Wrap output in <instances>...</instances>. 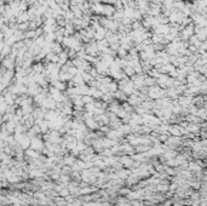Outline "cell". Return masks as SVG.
<instances>
[{
  "instance_id": "6da1fadb",
  "label": "cell",
  "mask_w": 207,
  "mask_h": 206,
  "mask_svg": "<svg viewBox=\"0 0 207 206\" xmlns=\"http://www.w3.org/2000/svg\"><path fill=\"white\" fill-rule=\"evenodd\" d=\"M30 147L33 150L39 151V150H42L45 148V143H44V141L41 139L40 136H35V137L30 138Z\"/></svg>"
},
{
  "instance_id": "7a4b0ae2",
  "label": "cell",
  "mask_w": 207,
  "mask_h": 206,
  "mask_svg": "<svg viewBox=\"0 0 207 206\" xmlns=\"http://www.w3.org/2000/svg\"><path fill=\"white\" fill-rule=\"evenodd\" d=\"M39 107L45 108V109H47V110H54L56 109V107H57V102H54L50 96H47V97L44 98V101L40 103Z\"/></svg>"
},
{
  "instance_id": "3957f363",
  "label": "cell",
  "mask_w": 207,
  "mask_h": 206,
  "mask_svg": "<svg viewBox=\"0 0 207 206\" xmlns=\"http://www.w3.org/2000/svg\"><path fill=\"white\" fill-rule=\"evenodd\" d=\"M84 124L85 126L89 129V130H92V131H95V130H98L99 129V125H98V123L95 120V118H89L84 120Z\"/></svg>"
},
{
  "instance_id": "277c9868",
  "label": "cell",
  "mask_w": 207,
  "mask_h": 206,
  "mask_svg": "<svg viewBox=\"0 0 207 206\" xmlns=\"http://www.w3.org/2000/svg\"><path fill=\"white\" fill-rule=\"evenodd\" d=\"M106 33H107V29L104 28V27H98V28L96 29L95 32V38H93V40L96 41H99L102 39H106Z\"/></svg>"
},
{
  "instance_id": "5b68a950",
  "label": "cell",
  "mask_w": 207,
  "mask_h": 206,
  "mask_svg": "<svg viewBox=\"0 0 207 206\" xmlns=\"http://www.w3.org/2000/svg\"><path fill=\"white\" fill-rule=\"evenodd\" d=\"M50 84H51V86L56 88L57 90H59L61 92H64L65 90L68 89L67 88V83H63V81H61V80H54V81H52V83H50Z\"/></svg>"
},
{
  "instance_id": "8992f818",
  "label": "cell",
  "mask_w": 207,
  "mask_h": 206,
  "mask_svg": "<svg viewBox=\"0 0 207 206\" xmlns=\"http://www.w3.org/2000/svg\"><path fill=\"white\" fill-rule=\"evenodd\" d=\"M76 159H78V158H75V156H73L72 154H67V155H64V156H63L62 161H63V164H64V165L72 166L73 164H75Z\"/></svg>"
},
{
  "instance_id": "52a82bcc",
  "label": "cell",
  "mask_w": 207,
  "mask_h": 206,
  "mask_svg": "<svg viewBox=\"0 0 207 206\" xmlns=\"http://www.w3.org/2000/svg\"><path fill=\"white\" fill-rule=\"evenodd\" d=\"M107 89L109 91V94H114L116 90H119V85H118V81L115 80H112L109 84H107Z\"/></svg>"
},
{
  "instance_id": "ba28073f",
  "label": "cell",
  "mask_w": 207,
  "mask_h": 206,
  "mask_svg": "<svg viewBox=\"0 0 207 206\" xmlns=\"http://www.w3.org/2000/svg\"><path fill=\"white\" fill-rule=\"evenodd\" d=\"M188 170L190 172H198V171H201L202 169L198 165L196 161H190V162H188Z\"/></svg>"
},
{
  "instance_id": "9c48e42d",
  "label": "cell",
  "mask_w": 207,
  "mask_h": 206,
  "mask_svg": "<svg viewBox=\"0 0 207 206\" xmlns=\"http://www.w3.org/2000/svg\"><path fill=\"white\" fill-rule=\"evenodd\" d=\"M102 143H103V148H112L114 144H116V143H119V142L104 137V138H102Z\"/></svg>"
},
{
  "instance_id": "30bf717a",
  "label": "cell",
  "mask_w": 207,
  "mask_h": 206,
  "mask_svg": "<svg viewBox=\"0 0 207 206\" xmlns=\"http://www.w3.org/2000/svg\"><path fill=\"white\" fill-rule=\"evenodd\" d=\"M72 80H73V83L75 84V86H79V85H84V84H85L84 80H83V77H81L80 73H78L76 75H74V77L72 78Z\"/></svg>"
},
{
  "instance_id": "8fae6325",
  "label": "cell",
  "mask_w": 207,
  "mask_h": 206,
  "mask_svg": "<svg viewBox=\"0 0 207 206\" xmlns=\"http://www.w3.org/2000/svg\"><path fill=\"white\" fill-rule=\"evenodd\" d=\"M122 72H124V74L126 75V77H128V78L133 77V75L136 74V73H134V69H133L132 67H130V66H127V67L122 68Z\"/></svg>"
},
{
  "instance_id": "7c38bea8",
  "label": "cell",
  "mask_w": 207,
  "mask_h": 206,
  "mask_svg": "<svg viewBox=\"0 0 207 206\" xmlns=\"http://www.w3.org/2000/svg\"><path fill=\"white\" fill-rule=\"evenodd\" d=\"M26 154L28 155V156H30V158H33V159H38V158H40V154H39V151H36V150H33V149H27Z\"/></svg>"
},
{
  "instance_id": "4fadbf2b",
  "label": "cell",
  "mask_w": 207,
  "mask_h": 206,
  "mask_svg": "<svg viewBox=\"0 0 207 206\" xmlns=\"http://www.w3.org/2000/svg\"><path fill=\"white\" fill-rule=\"evenodd\" d=\"M39 127H40V131L41 133H47L50 130H48V126H47V121L46 120H42L40 124H39Z\"/></svg>"
},
{
  "instance_id": "5bb4252c",
  "label": "cell",
  "mask_w": 207,
  "mask_h": 206,
  "mask_svg": "<svg viewBox=\"0 0 207 206\" xmlns=\"http://www.w3.org/2000/svg\"><path fill=\"white\" fill-rule=\"evenodd\" d=\"M81 101H83L84 104H87V103H93V102H95V100L92 98L91 96H89V95H84V96H81Z\"/></svg>"
},
{
  "instance_id": "9a60e30c",
  "label": "cell",
  "mask_w": 207,
  "mask_h": 206,
  "mask_svg": "<svg viewBox=\"0 0 207 206\" xmlns=\"http://www.w3.org/2000/svg\"><path fill=\"white\" fill-rule=\"evenodd\" d=\"M3 64H4V67H6V68L10 69V70L13 68V66H12V59H11V58H5L4 62H3Z\"/></svg>"
},
{
  "instance_id": "2e32d148",
  "label": "cell",
  "mask_w": 207,
  "mask_h": 206,
  "mask_svg": "<svg viewBox=\"0 0 207 206\" xmlns=\"http://www.w3.org/2000/svg\"><path fill=\"white\" fill-rule=\"evenodd\" d=\"M29 20V15L27 13V12H23V13H21L19 16H18V22H27V21Z\"/></svg>"
},
{
  "instance_id": "e0dca14e",
  "label": "cell",
  "mask_w": 207,
  "mask_h": 206,
  "mask_svg": "<svg viewBox=\"0 0 207 206\" xmlns=\"http://www.w3.org/2000/svg\"><path fill=\"white\" fill-rule=\"evenodd\" d=\"M7 104L5 103V101H3V102H0V114L1 115H4L5 113H6V110H7Z\"/></svg>"
},
{
  "instance_id": "ac0fdd59",
  "label": "cell",
  "mask_w": 207,
  "mask_h": 206,
  "mask_svg": "<svg viewBox=\"0 0 207 206\" xmlns=\"http://www.w3.org/2000/svg\"><path fill=\"white\" fill-rule=\"evenodd\" d=\"M70 193L68 191V188H62L61 191L58 192V197H62V198H65V197H68Z\"/></svg>"
},
{
  "instance_id": "d6986e66",
  "label": "cell",
  "mask_w": 207,
  "mask_h": 206,
  "mask_svg": "<svg viewBox=\"0 0 207 206\" xmlns=\"http://www.w3.org/2000/svg\"><path fill=\"white\" fill-rule=\"evenodd\" d=\"M30 176L32 177H42L44 176V171L42 170H34L30 172Z\"/></svg>"
},
{
  "instance_id": "ffe728a7",
  "label": "cell",
  "mask_w": 207,
  "mask_h": 206,
  "mask_svg": "<svg viewBox=\"0 0 207 206\" xmlns=\"http://www.w3.org/2000/svg\"><path fill=\"white\" fill-rule=\"evenodd\" d=\"M168 136H170V135H159V136H157V141H159V142H166Z\"/></svg>"
},
{
  "instance_id": "44dd1931",
  "label": "cell",
  "mask_w": 207,
  "mask_h": 206,
  "mask_svg": "<svg viewBox=\"0 0 207 206\" xmlns=\"http://www.w3.org/2000/svg\"><path fill=\"white\" fill-rule=\"evenodd\" d=\"M130 191H131L130 188H122V189H120V191H119V194H120V195H124V197H126V195L130 193Z\"/></svg>"
},
{
  "instance_id": "7402d4cb",
  "label": "cell",
  "mask_w": 207,
  "mask_h": 206,
  "mask_svg": "<svg viewBox=\"0 0 207 206\" xmlns=\"http://www.w3.org/2000/svg\"><path fill=\"white\" fill-rule=\"evenodd\" d=\"M9 52H10V47H9V45H6V46H5V48L3 50V55H4V56H7Z\"/></svg>"
}]
</instances>
